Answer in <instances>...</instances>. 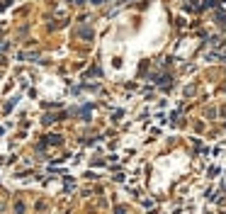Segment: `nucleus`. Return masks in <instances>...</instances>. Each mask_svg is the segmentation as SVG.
Masks as SVG:
<instances>
[{
	"mask_svg": "<svg viewBox=\"0 0 226 214\" xmlns=\"http://www.w3.org/2000/svg\"><path fill=\"white\" fill-rule=\"evenodd\" d=\"M49 144H61V136H56V134H54V136H49Z\"/></svg>",
	"mask_w": 226,
	"mask_h": 214,
	"instance_id": "nucleus-1",
	"label": "nucleus"
},
{
	"mask_svg": "<svg viewBox=\"0 0 226 214\" xmlns=\"http://www.w3.org/2000/svg\"><path fill=\"white\" fill-rule=\"evenodd\" d=\"M117 214H124V209H122V207H117Z\"/></svg>",
	"mask_w": 226,
	"mask_h": 214,
	"instance_id": "nucleus-2",
	"label": "nucleus"
},
{
	"mask_svg": "<svg viewBox=\"0 0 226 214\" xmlns=\"http://www.w3.org/2000/svg\"><path fill=\"white\" fill-rule=\"evenodd\" d=\"M75 3H83V0H75Z\"/></svg>",
	"mask_w": 226,
	"mask_h": 214,
	"instance_id": "nucleus-3",
	"label": "nucleus"
}]
</instances>
